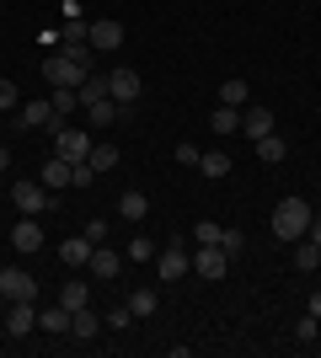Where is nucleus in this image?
Segmentation results:
<instances>
[{"label": "nucleus", "mask_w": 321, "mask_h": 358, "mask_svg": "<svg viewBox=\"0 0 321 358\" xmlns=\"http://www.w3.org/2000/svg\"><path fill=\"white\" fill-rule=\"evenodd\" d=\"M306 230H311V203H306V198H284V203L273 209V236L294 246Z\"/></svg>", "instance_id": "obj_1"}, {"label": "nucleus", "mask_w": 321, "mask_h": 358, "mask_svg": "<svg viewBox=\"0 0 321 358\" xmlns=\"http://www.w3.org/2000/svg\"><path fill=\"white\" fill-rule=\"evenodd\" d=\"M48 129H54V155H64V161H86L92 155V134L86 129H70L64 118H54Z\"/></svg>", "instance_id": "obj_2"}, {"label": "nucleus", "mask_w": 321, "mask_h": 358, "mask_svg": "<svg viewBox=\"0 0 321 358\" xmlns=\"http://www.w3.org/2000/svg\"><path fill=\"white\" fill-rule=\"evenodd\" d=\"M11 203L22 214H43L48 203H54V193H48L43 182H16V187H11Z\"/></svg>", "instance_id": "obj_3"}, {"label": "nucleus", "mask_w": 321, "mask_h": 358, "mask_svg": "<svg viewBox=\"0 0 321 358\" xmlns=\"http://www.w3.org/2000/svg\"><path fill=\"white\" fill-rule=\"evenodd\" d=\"M86 75H92V70H80L70 54H54V59L43 64V80H48V86H80Z\"/></svg>", "instance_id": "obj_4"}, {"label": "nucleus", "mask_w": 321, "mask_h": 358, "mask_svg": "<svg viewBox=\"0 0 321 358\" xmlns=\"http://www.w3.org/2000/svg\"><path fill=\"white\" fill-rule=\"evenodd\" d=\"M0 294L6 299H38V278L27 268H0Z\"/></svg>", "instance_id": "obj_5"}, {"label": "nucleus", "mask_w": 321, "mask_h": 358, "mask_svg": "<svg viewBox=\"0 0 321 358\" xmlns=\"http://www.w3.org/2000/svg\"><path fill=\"white\" fill-rule=\"evenodd\" d=\"M107 91H113V102L134 107L139 91H145V80H139V70H113V75H107Z\"/></svg>", "instance_id": "obj_6"}, {"label": "nucleus", "mask_w": 321, "mask_h": 358, "mask_svg": "<svg viewBox=\"0 0 321 358\" xmlns=\"http://www.w3.org/2000/svg\"><path fill=\"white\" fill-rule=\"evenodd\" d=\"M193 273L214 284V278H225V273H230V257L220 252V246H199V252H193Z\"/></svg>", "instance_id": "obj_7"}, {"label": "nucleus", "mask_w": 321, "mask_h": 358, "mask_svg": "<svg viewBox=\"0 0 321 358\" xmlns=\"http://www.w3.org/2000/svg\"><path fill=\"white\" fill-rule=\"evenodd\" d=\"M54 118H59V113H54V102H48V96H43V102L32 96V102L16 107V129H48Z\"/></svg>", "instance_id": "obj_8"}, {"label": "nucleus", "mask_w": 321, "mask_h": 358, "mask_svg": "<svg viewBox=\"0 0 321 358\" xmlns=\"http://www.w3.org/2000/svg\"><path fill=\"white\" fill-rule=\"evenodd\" d=\"M6 331H11V337L38 331V310H32V299H11V305H6Z\"/></svg>", "instance_id": "obj_9"}, {"label": "nucleus", "mask_w": 321, "mask_h": 358, "mask_svg": "<svg viewBox=\"0 0 321 358\" xmlns=\"http://www.w3.org/2000/svg\"><path fill=\"white\" fill-rule=\"evenodd\" d=\"M86 43L92 48H118L123 43V22L118 16H97L92 27H86Z\"/></svg>", "instance_id": "obj_10"}, {"label": "nucleus", "mask_w": 321, "mask_h": 358, "mask_svg": "<svg viewBox=\"0 0 321 358\" xmlns=\"http://www.w3.org/2000/svg\"><path fill=\"white\" fill-rule=\"evenodd\" d=\"M241 134L257 145V139H268L273 134V113L268 107H241Z\"/></svg>", "instance_id": "obj_11"}, {"label": "nucleus", "mask_w": 321, "mask_h": 358, "mask_svg": "<svg viewBox=\"0 0 321 358\" xmlns=\"http://www.w3.org/2000/svg\"><path fill=\"white\" fill-rule=\"evenodd\" d=\"M155 262H161V284H177L183 273H193V257H187L183 246H166V252L155 257Z\"/></svg>", "instance_id": "obj_12"}, {"label": "nucleus", "mask_w": 321, "mask_h": 358, "mask_svg": "<svg viewBox=\"0 0 321 358\" xmlns=\"http://www.w3.org/2000/svg\"><path fill=\"white\" fill-rule=\"evenodd\" d=\"M70 171H76V161H64V155H48L43 171H38V182H43L48 193H59V187H70Z\"/></svg>", "instance_id": "obj_13"}, {"label": "nucleus", "mask_w": 321, "mask_h": 358, "mask_svg": "<svg viewBox=\"0 0 321 358\" xmlns=\"http://www.w3.org/2000/svg\"><path fill=\"white\" fill-rule=\"evenodd\" d=\"M86 268H92V278H102V284H107V278H118L123 257H118V252H113V246H107V241H102V246H97V252H92V262H86Z\"/></svg>", "instance_id": "obj_14"}, {"label": "nucleus", "mask_w": 321, "mask_h": 358, "mask_svg": "<svg viewBox=\"0 0 321 358\" xmlns=\"http://www.w3.org/2000/svg\"><path fill=\"white\" fill-rule=\"evenodd\" d=\"M11 246H16L22 257L43 252V230H38V220H22V224H16V230H11Z\"/></svg>", "instance_id": "obj_15"}, {"label": "nucleus", "mask_w": 321, "mask_h": 358, "mask_svg": "<svg viewBox=\"0 0 321 358\" xmlns=\"http://www.w3.org/2000/svg\"><path fill=\"white\" fill-rule=\"evenodd\" d=\"M92 252H97V246H92L86 236H70V241L59 246V262H64V268H86V262H92Z\"/></svg>", "instance_id": "obj_16"}, {"label": "nucleus", "mask_w": 321, "mask_h": 358, "mask_svg": "<svg viewBox=\"0 0 321 358\" xmlns=\"http://www.w3.org/2000/svg\"><path fill=\"white\" fill-rule=\"evenodd\" d=\"M70 331H76L80 343H92L97 331H102V315H97L92 305H80V310H70Z\"/></svg>", "instance_id": "obj_17"}, {"label": "nucleus", "mask_w": 321, "mask_h": 358, "mask_svg": "<svg viewBox=\"0 0 321 358\" xmlns=\"http://www.w3.org/2000/svg\"><path fill=\"white\" fill-rule=\"evenodd\" d=\"M145 214H150V198L139 193V187H129V193L118 198V220H129V224H139L145 220Z\"/></svg>", "instance_id": "obj_18"}, {"label": "nucleus", "mask_w": 321, "mask_h": 358, "mask_svg": "<svg viewBox=\"0 0 321 358\" xmlns=\"http://www.w3.org/2000/svg\"><path fill=\"white\" fill-rule=\"evenodd\" d=\"M76 96H80V107H97V102H107L113 91H107V75H86L76 86Z\"/></svg>", "instance_id": "obj_19"}, {"label": "nucleus", "mask_w": 321, "mask_h": 358, "mask_svg": "<svg viewBox=\"0 0 321 358\" xmlns=\"http://www.w3.org/2000/svg\"><path fill=\"white\" fill-rule=\"evenodd\" d=\"M123 113H129V107H123V102H113V96H107V102H97V107H86L92 129H113V123H118Z\"/></svg>", "instance_id": "obj_20"}, {"label": "nucleus", "mask_w": 321, "mask_h": 358, "mask_svg": "<svg viewBox=\"0 0 321 358\" xmlns=\"http://www.w3.org/2000/svg\"><path fill=\"white\" fill-rule=\"evenodd\" d=\"M38 331H48V337H64V331H70V310H64V305H48V310H38Z\"/></svg>", "instance_id": "obj_21"}, {"label": "nucleus", "mask_w": 321, "mask_h": 358, "mask_svg": "<svg viewBox=\"0 0 321 358\" xmlns=\"http://www.w3.org/2000/svg\"><path fill=\"white\" fill-rule=\"evenodd\" d=\"M209 129H214V134H241V107H225V102H220L209 113Z\"/></svg>", "instance_id": "obj_22"}, {"label": "nucleus", "mask_w": 321, "mask_h": 358, "mask_svg": "<svg viewBox=\"0 0 321 358\" xmlns=\"http://www.w3.org/2000/svg\"><path fill=\"white\" fill-rule=\"evenodd\" d=\"M199 171H204L209 182L230 177V155H225V150H204V155H199Z\"/></svg>", "instance_id": "obj_23"}, {"label": "nucleus", "mask_w": 321, "mask_h": 358, "mask_svg": "<svg viewBox=\"0 0 321 358\" xmlns=\"http://www.w3.org/2000/svg\"><path fill=\"white\" fill-rule=\"evenodd\" d=\"M59 305H64V310H80V305H92V289L80 284V278H70V284L59 289Z\"/></svg>", "instance_id": "obj_24"}, {"label": "nucleus", "mask_w": 321, "mask_h": 358, "mask_svg": "<svg viewBox=\"0 0 321 358\" xmlns=\"http://www.w3.org/2000/svg\"><path fill=\"white\" fill-rule=\"evenodd\" d=\"M316 262H321V246H311V241L300 236V241H294V268H300V273H316Z\"/></svg>", "instance_id": "obj_25"}, {"label": "nucleus", "mask_w": 321, "mask_h": 358, "mask_svg": "<svg viewBox=\"0 0 321 358\" xmlns=\"http://www.w3.org/2000/svg\"><path fill=\"white\" fill-rule=\"evenodd\" d=\"M284 155H290V145H284V139H278V134H268V139H257V161H268V166H278V161H284Z\"/></svg>", "instance_id": "obj_26"}, {"label": "nucleus", "mask_w": 321, "mask_h": 358, "mask_svg": "<svg viewBox=\"0 0 321 358\" xmlns=\"http://www.w3.org/2000/svg\"><path fill=\"white\" fill-rule=\"evenodd\" d=\"M86 166H92V171H113V166H118V145H92Z\"/></svg>", "instance_id": "obj_27"}, {"label": "nucleus", "mask_w": 321, "mask_h": 358, "mask_svg": "<svg viewBox=\"0 0 321 358\" xmlns=\"http://www.w3.org/2000/svg\"><path fill=\"white\" fill-rule=\"evenodd\" d=\"M48 102H54V113H59V118H70V113L80 107V96H76V86H54V96H48Z\"/></svg>", "instance_id": "obj_28"}, {"label": "nucleus", "mask_w": 321, "mask_h": 358, "mask_svg": "<svg viewBox=\"0 0 321 358\" xmlns=\"http://www.w3.org/2000/svg\"><path fill=\"white\" fill-rule=\"evenodd\" d=\"M129 310H134V321L155 315V289H134V294H129Z\"/></svg>", "instance_id": "obj_29"}, {"label": "nucleus", "mask_w": 321, "mask_h": 358, "mask_svg": "<svg viewBox=\"0 0 321 358\" xmlns=\"http://www.w3.org/2000/svg\"><path fill=\"white\" fill-rule=\"evenodd\" d=\"M123 257H129V262H155V241H150V236H134Z\"/></svg>", "instance_id": "obj_30"}, {"label": "nucleus", "mask_w": 321, "mask_h": 358, "mask_svg": "<svg viewBox=\"0 0 321 358\" xmlns=\"http://www.w3.org/2000/svg\"><path fill=\"white\" fill-rule=\"evenodd\" d=\"M220 102L225 107H246V80H225V86H220Z\"/></svg>", "instance_id": "obj_31"}, {"label": "nucleus", "mask_w": 321, "mask_h": 358, "mask_svg": "<svg viewBox=\"0 0 321 358\" xmlns=\"http://www.w3.org/2000/svg\"><path fill=\"white\" fill-rule=\"evenodd\" d=\"M22 107V86L16 80H0V113H16Z\"/></svg>", "instance_id": "obj_32"}, {"label": "nucleus", "mask_w": 321, "mask_h": 358, "mask_svg": "<svg viewBox=\"0 0 321 358\" xmlns=\"http://www.w3.org/2000/svg\"><path fill=\"white\" fill-rule=\"evenodd\" d=\"M316 331H321V321H316V315H300V327H294V343H316Z\"/></svg>", "instance_id": "obj_33"}, {"label": "nucleus", "mask_w": 321, "mask_h": 358, "mask_svg": "<svg viewBox=\"0 0 321 358\" xmlns=\"http://www.w3.org/2000/svg\"><path fill=\"white\" fill-rule=\"evenodd\" d=\"M59 54H70V59H76L80 70H92V43H64Z\"/></svg>", "instance_id": "obj_34"}, {"label": "nucleus", "mask_w": 321, "mask_h": 358, "mask_svg": "<svg viewBox=\"0 0 321 358\" xmlns=\"http://www.w3.org/2000/svg\"><path fill=\"white\" fill-rule=\"evenodd\" d=\"M102 321H107V327H113V331H123V327H129V321H134V310H129V305H113V310H107Z\"/></svg>", "instance_id": "obj_35"}, {"label": "nucleus", "mask_w": 321, "mask_h": 358, "mask_svg": "<svg viewBox=\"0 0 321 358\" xmlns=\"http://www.w3.org/2000/svg\"><path fill=\"white\" fill-rule=\"evenodd\" d=\"M241 246H246V236H241V230H220V252H225V257H236Z\"/></svg>", "instance_id": "obj_36"}, {"label": "nucleus", "mask_w": 321, "mask_h": 358, "mask_svg": "<svg viewBox=\"0 0 321 358\" xmlns=\"http://www.w3.org/2000/svg\"><path fill=\"white\" fill-rule=\"evenodd\" d=\"M92 182H97V171H92L86 161H76V171H70V187H92Z\"/></svg>", "instance_id": "obj_37"}, {"label": "nucleus", "mask_w": 321, "mask_h": 358, "mask_svg": "<svg viewBox=\"0 0 321 358\" xmlns=\"http://www.w3.org/2000/svg\"><path fill=\"white\" fill-rule=\"evenodd\" d=\"M193 236H199V246H220V224H209V220H204L199 230H193Z\"/></svg>", "instance_id": "obj_38"}, {"label": "nucleus", "mask_w": 321, "mask_h": 358, "mask_svg": "<svg viewBox=\"0 0 321 358\" xmlns=\"http://www.w3.org/2000/svg\"><path fill=\"white\" fill-rule=\"evenodd\" d=\"M80 236L92 241V246H102V241H107V220H92V224H86V230H80Z\"/></svg>", "instance_id": "obj_39"}, {"label": "nucleus", "mask_w": 321, "mask_h": 358, "mask_svg": "<svg viewBox=\"0 0 321 358\" xmlns=\"http://www.w3.org/2000/svg\"><path fill=\"white\" fill-rule=\"evenodd\" d=\"M171 155H177V161H183V166H199V155H204V150H199V145H177V150H171Z\"/></svg>", "instance_id": "obj_40"}, {"label": "nucleus", "mask_w": 321, "mask_h": 358, "mask_svg": "<svg viewBox=\"0 0 321 358\" xmlns=\"http://www.w3.org/2000/svg\"><path fill=\"white\" fill-rule=\"evenodd\" d=\"M306 241H311V246H321V214H311V230H306Z\"/></svg>", "instance_id": "obj_41"}, {"label": "nucleus", "mask_w": 321, "mask_h": 358, "mask_svg": "<svg viewBox=\"0 0 321 358\" xmlns=\"http://www.w3.org/2000/svg\"><path fill=\"white\" fill-rule=\"evenodd\" d=\"M311 315H316V321H321V294H311Z\"/></svg>", "instance_id": "obj_42"}, {"label": "nucleus", "mask_w": 321, "mask_h": 358, "mask_svg": "<svg viewBox=\"0 0 321 358\" xmlns=\"http://www.w3.org/2000/svg\"><path fill=\"white\" fill-rule=\"evenodd\" d=\"M6 166H11V150H6V145H0V171H6Z\"/></svg>", "instance_id": "obj_43"}, {"label": "nucleus", "mask_w": 321, "mask_h": 358, "mask_svg": "<svg viewBox=\"0 0 321 358\" xmlns=\"http://www.w3.org/2000/svg\"><path fill=\"white\" fill-rule=\"evenodd\" d=\"M6 305H11V299H6V294H0V321H6Z\"/></svg>", "instance_id": "obj_44"}, {"label": "nucleus", "mask_w": 321, "mask_h": 358, "mask_svg": "<svg viewBox=\"0 0 321 358\" xmlns=\"http://www.w3.org/2000/svg\"><path fill=\"white\" fill-rule=\"evenodd\" d=\"M316 273H321V262H316Z\"/></svg>", "instance_id": "obj_45"}]
</instances>
